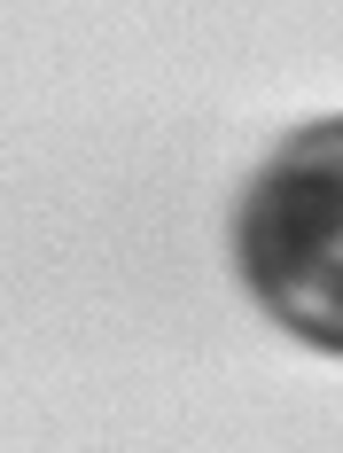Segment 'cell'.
I'll list each match as a JSON object with an SVG mask.
<instances>
[{"mask_svg":"<svg viewBox=\"0 0 343 453\" xmlns=\"http://www.w3.org/2000/svg\"><path fill=\"white\" fill-rule=\"evenodd\" d=\"M234 273L281 328L343 352V118L289 134L234 211Z\"/></svg>","mask_w":343,"mask_h":453,"instance_id":"obj_1","label":"cell"}]
</instances>
